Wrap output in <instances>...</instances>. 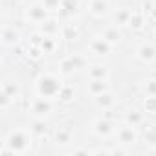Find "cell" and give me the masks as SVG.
I'll use <instances>...</instances> for the list:
<instances>
[{
  "mask_svg": "<svg viewBox=\"0 0 156 156\" xmlns=\"http://www.w3.org/2000/svg\"><path fill=\"white\" fill-rule=\"evenodd\" d=\"M57 98L62 99V101H70V99L73 98V88H72L70 85H62V88H61V92H59Z\"/></svg>",
  "mask_w": 156,
  "mask_h": 156,
  "instance_id": "obj_22",
  "label": "cell"
},
{
  "mask_svg": "<svg viewBox=\"0 0 156 156\" xmlns=\"http://www.w3.org/2000/svg\"><path fill=\"white\" fill-rule=\"evenodd\" d=\"M51 110H53V105H51L50 98H42V96H39V98L31 103V112H33V116H37V118L50 116Z\"/></svg>",
  "mask_w": 156,
  "mask_h": 156,
  "instance_id": "obj_4",
  "label": "cell"
},
{
  "mask_svg": "<svg viewBox=\"0 0 156 156\" xmlns=\"http://www.w3.org/2000/svg\"><path fill=\"white\" fill-rule=\"evenodd\" d=\"M72 138H73V134H72V130H70L68 127H61V129H57V132H55V143L61 145V147L70 145V143H72Z\"/></svg>",
  "mask_w": 156,
  "mask_h": 156,
  "instance_id": "obj_14",
  "label": "cell"
},
{
  "mask_svg": "<svg viewBox=\"0 0 156 156\" xmlns=\"http://www.w3.org/2000/svg\"><path fill=\"white\" fill-rule=\"evenodd\" d=\"M125 121H127L129 125H132V127H138V125L143 123V114H141L140 110H129V112L125 114Z\"/></svg>",
  "mask_w": 156,
  "mask_h": 156,
  "instance_id": "obj_20",
  "label": "cell"
},
{
  "mask_svg": "<svg viewBox=\"0 0 156 156\" xmlns=\"http://www.w3.org/2000/svg\"><path fill=\"white\" fill-rule=\"evenodd\" d=\"M108 0H90L88 2V11L96 17H103L108 13Z\"/></svg>",
  "mask_w": 156,
  "mask_h": 156,
  "instance_id": "obj_10",
  "label": "cell"
},
{
  "mask_svg": "<svg viewBox=\"0 0 156 156\" xmlns=\"http://www.w3.org/2000/svg\"><path fill=\"white\" fill-rule=\"evenodd\" d=\"M61 88H62L61 79H59L57 75H51V73H44L41 79L37 81V92L42 98H50L51 99V98L59 96Z\"/></svg>",
  "mask_w": 156,
  "mask_h": 156,
  "instance_id": "obj_2",
  "label": "cell"
},
{
  "mask_svg": "<svg viewBox=\"0 0 156 156\" xmlns=\"http://www.w3.org/2000/svg\"><path fill=\"white\" fill-rule=\"evenodd\" d=\"M42 4H44L50 11H53L55 8H61V0H42Z\"/></svg>",
  "mask_w": 156,
  "mask_h": 156,
  "instance_id": "obj_27",
  "label": "cell"
},
{
  "mask_svg": "<svg viewBox=\"0 0 156 156\" xmlns=\"http://www.w3.org/2000/svg\"><path fill=\"white\" fill-rule=\"evenodd\" d=\"M96 105H98L99 108H103V110H110V108L116 105V96H114L110 90H107V92L96 96Z\"/></svg>",
  "mask_w": 156,
  "mask_h": 156,
  "instance_id": "obj_9",
  "label": "cell"
},
{
  "mask_svg": "<svg viewBox=\"0 0 156 156\" xmlns=\"http://www.w3.org/2000/svg\"><path fill=\"white\" fill-rule=\"evenodd\" d=\"M41 31H42L46 37H51V35H55V33L59 31V24H57V20H51V19L44 20V22L41 24Z\"/></svg>",
  "mask_w": 156,
  "mask_h": 156,
  "instance_id": "obj_17",
  "label": "cell"
},
{
  "mask_svg": "<svg viewBox=\"0 0 156 156\" xmlns=\"http://www.w3.org/2000/svg\"><path fill=\"white\" fill-rule=\"evenodd\" d=\"M138 59L143 61V62H152L156 61V48L151 44V42H143L140 48H138Z\"/></svg>",
  "mask_w": 156,
  "mask_h": 156,
  "instance_id": "obj_8",
  "label": "cell"
},
{
  "mask_svg": "<svg viewBox=\"0 0 156 156\" xmlns=\"http://www.w3.org/2000/svg\"><path fill=\"white\" fill-rule=\"evenodd\" d=\"M77 68H79V62H77V59H75L73 55L64 57V59L59 62V72H61L62 75H70V73H73Z\"/></svg>",
  "mask_w": 156,
  "mask_h": 156,
  "instance_id": "obj_11",
  "label": "cell"
},
{
  "mask_svg": "<svg viewBox=\"0 0 156 156\" xmlns=\"http://www.w3.org/2000/svg\"><path fill=\"white\" fill-rule=\"evenodd\" d=\"M116 138H118V143L119 145H130V143H134L136 140H138V134H136V127H132V125H123V127H119L118 129V132H116Z\"/></svg>",
  "mask_w": 156,
  "mask_h": 156,
  "instance_id": "obj_6",
  "label": "cell"
},
{
  "mask_svg": "<svg viewBox=\"0 0 156 156\" xmlns=\"http://www.w3.org/2000/svg\"><path fill=\"white\" fill-rule=\"evenodd\" d=\"M48 13H50V9H48L42 2H39V4H31V6L28 8V11H26L28 20L33 22V24H42L44 20H48Z\"/></svg>",
  "mask_w": 156,
  "mask_h": 156,
  "instance_id": "obj_3",
  "label": "cell"
},
{
  "mask_svg": "<svg viewBox=\"0 0 156 156\" xmlns=\"http://www.w3.org/2000/svg\"><path fill=\"white\" fill-rule=\"evenodd\" d=\"M17 41H19V33L15 31V28L6 26V28L2 30V42H4V44H15Z\"/></svg>",
  "mask_w": 156,
  "mask_h": 156,
  "instance_id": "obj_19",
  "label": "cell"
},
{
  "mask_svg": "<svg viewBox=\"0 0 156 156\" xmlns=\"http://www.w3.org/2000/svg\"><path fill=\"white\" fill-rule=\"evenodd\" d=\"M130 15H132V11H129V9H121L119 13H116V22H118V24H129Z\"/></svg>",
  "mask_w": 156,
  "mask_h": 156,
  "instance_id": "obj_23",
  "label": "cell"
},
{
  "mask_svg": "<svg viewBox=\"0 0 156 156\" xmlns=\"http://www.w3.org/2000/svg\"><path fill=\"white\" fill-rule=\"evenodd\" d=\"M41 50H42V51H53V50H55V41H53V37H44V41H42V44H41Z\"/></svg>",
  "mask_w": 156,
  "mask_h": 156,
  "instance_id": "obj_24",
  "label": "cell"
},
{
  "mask_svg": "<svg viewBox=\"0 0 156 156\" xmlns=\"http://www.w3.org/2000/svg\"><path fill=\"white\" fill-rule=\"evenodd\" d=\"M31 147V134L22 130V129H15L9 132V136L4 140V147H2V152L8 154H24L28 152Z\"/></svg>",
  "mask_w": 156,
  "mask_h": 156,
  "instance_id": "obj_1",
  "label": "cell"
},
{
  "mask_svg": "<svg viewBox=\"0 0 156 156\" xmlns=\"http://www.w3.org/2000/svg\"><path fill=\"white\" fill-rule=\"evenodd\" d=\"M46 130H48V123L44 121V118H37L35 116V119L30 125V132L33 136H42V134H46Z\"/></svg>",
  "mask_w": 156,
  "mask_h": 156,
  "instance_id": "obj_15",
  "label": "cell"
},
{
  "mask_svg": "<svg viewBox=\"0 0 156 156\" xmlns=\"http://www.w3.org/2000/svg\"><path fill=\"white\" fill-rule=\"evenodd\" d=\"M129 26L134 28V30H140V28L143 26V15L138 13V11H132V15H130V19H129Z\"/></svg>",
  "mask_w": 156,
  "mask_h": 156,
  "instance_id": "obj_21",
  "label": "cell"
},
{
  "mask_svg": "<svg viewBox=\"0 0 156 156\" xmlns=\"http://www.w3.org/2000/svg\"><path fill=\"white\" fill-rule=\"evenodd\" d=\"M88 75L92 79H107L108 77V68L103 64H92L88 66Z\"/></svg>",
  "mask_w": 156,
  "mask_h": 156,
  "instance_id": "obj_16",
  "label": "cell"
},
{
  "mask_svg": "<svg viewBox=\"0 0 156 156\" xmlns=\"http://www.w3.org/2000/svg\"><path fill=\"white\" fill-rule=\"evenodd\" d=\"M143 88H145V94L147 96H156V79H149Z\"/></svg>",
  "mask_w": 156,
  "mask_h": 156,
  "instance_id": "obj_26",
  "label": "cell"
},
{
  "mask_svg": "<svg viewBox=\"0 0 156 156\" xmlns=\"http://www.w3.org/2000/svg\"><path fill=\"white\" fill-rule=\"evenodd\" d=\"M101 37L105 41H108L110 44H118L121 41V31L118 30V26H107L103 31H101Z\"/></svg>",
  "mask_w": 156,
  "mask_h": 156,
  "instance_id": "obj_13",
  "label": "cell"
},
{
  "mask_svg": "<svg viewBox=\"0 0 156 156\" xmlns=\"http://www.w3.org/2000/svg\"><path fill=\"white\" fill-rule=\"evenodd\" d=\"M2 94L8 96V98H11V99H17V96H19V85L13 83V81H4L2 83Z\"/></svg>",
  "mask_w": 156,
  "mask_h": 156,
  "instance_id": "obj_18",
  "label": "cell"
},
{
  "mask_svg": "<svg viewBox=\"0 0 156 156\" xmlns=\"http://www.w3.org/2000/svg\"><path fill=\"white\" fill-rule=\"evenodd\" d=\"M110 48H112V44L108 41H105L103 37H94L88 44V50L92 55H107L110 51Z\"/></svg>",
  "mask_w": 156,
  "mask_h": 156,
  "instance_id": "obj_7",
  "label": "cell"
},
{
  "mask_svg": "<svg viewBox=\"0 0 156 156\" xmlns=\"http://www.w3.org/2000/svg\"><path fill=\"white\" fill-rule=\"evenodd\" d=\"M88 90H90V94L96 98V96H99V94L110 90V85H108L107 79H92V81L88 83Z\"/></svg>",
  "mask_w": 156,
  "mask_h": 156,
  "instance_id": "obj_12",
  "label": "cell"
},
{
  "mask_svg": "<svg viewBox=\"0 0 156 156\" xmlns=\"http://www.w3.org/2000/svg\"><path fill=\"white\" fill-rule=\"evenodd\" d=\"M145 110L151 112V114L156 112V96H147V99H145Z\"/></svg>",
  "mask_w": 156,
  "mask_h": 156,
  "instance_id": "obj_25",
  "label": "cell"
},
{
  "mask_svg": "<svg viewBox=\"0 0 156 156\" xmlns=\"http://www.w3.org/2000/svg\"><path fill=\"white\" fill-rule=\"evenodd\" d=\"M92 132L98 136V138H107L114 132V123L107 118H98L94 123H92Z\"/></svg>",
  "mask_w": 156,
  "mask_h": 156,
  "instance_id": "obj_5",
  "label": "cell"
}]
</instances>
